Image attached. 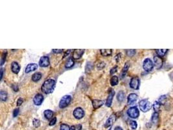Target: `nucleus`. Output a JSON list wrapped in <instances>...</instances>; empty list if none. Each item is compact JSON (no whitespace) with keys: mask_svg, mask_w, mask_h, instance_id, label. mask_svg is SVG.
<instances>
[{"mask_svg":"<svg viewBox=\"0 0 173 130\" xmlns=\"http://www.w3.org/2000/svg\"><path fill=\"white\" fill-rule=\"evenodd\" d=\"M117 99L119 101L122 102L125 99V94L123 91H119L117 95Z\"/></svg>","mask_w":173,"mask_h":130,"instance_id":"22","label":"nucleus"},{"mask_svg":"<svg viewBox=\"0 0 173 130\" xmlns=\"http://www.w3.org/2000/svg\"><path fill=\"white\" fill-rule=\"evenodd\" d=\"M109 130H112V128H111V127H110V129H109Z\"/></svg>","mask_w":173,"mask_h":130,"instance_id":"47","label":"nucleus"},{"mask_svg":"<svg viewBox=\"0 0 173 130\" xmlns=\"http://www.w3.org/2000/svg\"><path fill=\"white\" fill-rule=\"evenodd\" d=\"M154 64H155L156 67L157 69H160L162 67L163 61L162 59H161V58L159 57L158 55L155 56V57H154Z\"/></svg>","mask_w":173,"mask_h":130,"instance_id":"13","label":"nucleus"},{"mask_svg":"<svg viewBox=\"0 0 173 130\" xmlns=\"http://www.w3.org/2000/svg\"><path fill=\"white\" fill-rule=\"evenodd\" d=\"M74 65V61L73 57H70L67 60V61L65 63V67L66 68H70L72 66H73Z\"/></svg>","mask_w":173,"mask_h":130,"instance_id":"19","label":"nucleus"},{"mask_svg":"<svg viewBox=\"0 0 173 130\" xmlns=\"http://www.w3.org/2000/svg\"><path fill=\"white\" fill-rule=\"evenodd\" d=\"M55 84L56 81L54 80H52V79L47 80L46 81L43 82V85H42V91L46 94H51L54 90Z\"/></svg>","mask_w":173,"mask_h":130,"instance_id":"1","label":"nucleus"},{"mask_svg":"<svg viewBox=\"0 0 173 130\" xmlns=\"http://www.w3.org/2000/svg\"><path fill=\"white\" fill-rule=\"evenodd\" d=\"M154 64L153 63V62L152 61L151 59H145V61H143V69H144L145 71L147 72H150L151 70H152L153 68H154Z\"/></svg>","mask_w":173,"mask_h":130,"instance_id":"5","label":"nucleus"},{"mask_svg":"<svg viewBox=\"0 0 173 130\" xmlns=\"http://www.w3.org/2000/svg\"><path fill=\"white\" fill-rule=\"evenodd\" d=\"M115 95V91L113 89H110L109 92V94H108L107 99H106V105L107 107H110L112 105V100H113V98Z\"/></svg>","mask_w":173,"mask_h":130,"instance_id":"10","label":"nucleus"},{"mask_svg":"<svg viewBox=\"0 0 173 130\" xmlns=\"http://www.w3.org/2000/svg\"><path fill=\"white\" fill-rule=\"evenodd\" d=\"M151 121L153 124H156L157 122V121H158V113H157L155 112L153 113L151 118Z\"/></svg>","mask_w":173,"mask_h":130,"instance_id":"27","label":"nucleus"},{"mask_svg":"<svg viewBox=\"0 0 173 130\" xmlns=\"http://www.w3.org/2000/svg\"><path fill=\"white\" fill-rule=\"evenodd\" d=\"M43 114H44V117H46V118H47V119L48 120L52 118V117H53V112L50 109L46 110V111H44V113H43Z\"/></svg>","mask_w":173,"mask_h":130,"instance_id":"23","label":"nucleus"},{"mask_svg":"<svg viewBox=\"0 0 173 130\" xmlns=\"http://www.w3.org/2000/svg\"><path fill=\"white\" fill-rule=\"evenodd\" d=\"M70 52H71V50H70V49H69V50L66 51V53H64V57H66V56H67V55H68L70 54Z\"/></svg>","mask_w":173,"mask_h":130,"instance_id":"44","label":"nucleus"},{"mask_svg":"<svg viewBox=\"0 0 173 130\" xmlns=\"http://www.w3.org/2000/svg\"><path fill=\"white\" fill-rule=\"evenodd\" d=\"M129 66H130V63H129V62H126V63L125 64V66H124L123 69H122L121 73L120 74L121 79H123V77L126 76V72H127L129 68Z\"/></svg>","mask_w":173,"mask_h":130,"instance_id":"17","label":"nucleus"},{"mask_svg":"<svg viewBox=\"0 0 173 130\" xmlns=\"http://www.w3.org/2000/svg\"><path fill=\"white\" fill-rule=\"evenodd\" d=\"M33 124L35 128H38V127L40 126V121L38 119H37V118H34L33 121Z\"/></svg>","mask_w":173,"mask_h":130,"instance_id":"33","label":"nucleus"},{"mask_svg":"<svg viewBox=\"0 0 173 130\" xmlns=\"http://www.w3.org/2000/svg\"><path fill=\"white\" fill-rule=\"evenodd\" d=\"M70 129H71V128H70L67 124H62L61 125H60V130H70Z\"/></svg>","mask_w":173,"mask_h":130,"instance_id":"32","label":"nucleus"},{"mask_svg":"<svg viewBox=\"0 0 173 130\" xmlns=\"http://www.w3.org/2000/svg\"><path fill=\"white\" fill-rule=\"evenodd\" d=\"M167 49H157L156 52L157 54L158 55L159 57H161V56H164V55L165 54V53L167 52Z\"/></svg>","mask_w":173,"mask_h":130,"instance_id":"29","label":"nucleus"},{"mask_svg":"<svg viewBox=\"0 0 173 130\" xmlns=\"http://www.w3.org/2000/svg\"><path fill=\"white\" fill-rule=\"evenodd\" d=\"M105 65H106V64L104 62H99L97 65V68L98 70H102V69H103L105 67Z\"/></svg>","mask_w":173,"mask_h":130,"instance_id":"35","label":"nucleus"},{"mask_svg":"<svg viewBox=\"0 0 173 130\" xmlns=\"http://www.w3.org/2000/svg\"><path fill=\"white\" fill-rule=\"evenodd\" d=\"M3 76V69L1 68V80H2Z\"/></svg>","mask_w":173,"mask_h":130,"instance_id":"45","label":"nucleus"},{"mask_svg":"<svg viewBox=\"0 0 173 130\" xmlns=\"http://www.w3.org/2000/svg\"><path fill=\"white\" fill-rule=\"evenodd\" d=\"M56 122H57V118L54 117L53 118H52V120L50 122V126H54L55 124H56Z\"/></svg>","mask_w":173,"mask_h":130,"instance_id":"39","label":"nucleus"},{"mask_svg":"<svg viewBox=\"0 0 173 130\" xmlns=\"http://www.w3.org/2000/svg\"><path fill=\"white\" fill-rule=\"evenodd\" d=\"M115 120H116V116H115V114H112V115L108 118L107 120L106 121V122H105V126H104L105 128H110L112 124H113V122L115 121Z\"/></svg>","mask_w":173,"mask_h":130,"instance_id":"9","label":"nucleus"},{"mask_svg":"<svg viewBox=\"0 0 173 130\" xmlns=\"http://www.w3.org/2000/svg\"><path fill=\"white\" fill-rule=\"evenodd\" d=\"M12 89H13V90H14L15 92H18V86H17V85H12Z\"/></svg>","mask_w":173,"mask_h":130,"instance_id":"43","label":"nucleus"},{"mask_svg":"<svg viewBox=\"0 0 173 130\" xmlns=\"http://www.w3.org/2000/svg\"><path fill=\"white\" fill-rule=\"evenodd\" d=\"M93 68V64L92 63H91V62H88V63H87L85 67L86 73H88L90 72L91 70H92Z\"/></svg>","mask_w":173,"mask_h":130,"instance_id":"25","label":"nucleus"},{"mask_svg":"<svg viewBox=\"0 0 173 130\" xmlns=\"http://www.w3.org/2000/svg\"><path fill=\"white\" fill-rule=\"evenodd\" d=\"M23 98H18V100H17V106H20L22 104H23Z\"/></svg>","mask_w":173,"mask_h":130,"instance_id":"40","label":"nucleus"},{"mask_svg":"<svg viewBox=\"0 0 173 130\" xmlns=\"http://www.w3.org/2000/svg\"><path fill=\"white\" fill-rule=\"evenodd\" d=\"M50 64V59L47 56H43L40 58V61H39V65L41 67H47Z\"/></svg>","mask_w":173,"mask_h":130,"instance_id":"8","label":"nucleus"},{"mask_svg":"<svg viewBox=\"0 0 173 130\" xmlns=\"http://www.w3.org/2000/svg\"><path fill=\"white\" fill-rule=\"evenodd\" d=\"M81 129H82V125L81 124L73 125L71 127V130H81Z\"/></svg>","mask_w":173,"mask_h":130,"instance_id":"34","label":"nucleus"},{"mask_svg":"<svg viewBox=\"0 0 173 130\" xmlns=\"http://www.w3.org/2000/svg\"><path fill=\"white\" fill-rule=\"evenodd\" d=\"M100 52H101V55H102L106 57V56H110V55H112V50L111 49H101V50H100Z\"/></svg>","mask_w":173,"mask_h":130,"instance_id":"21","label":"nucleus"},{"mask_svg":"<svg viewBox=\"0 0 173 130\" xmlns=\"http://www.w3.org/2000/svg\"><path fill=\"white\" fill-rule=\"evenodd\" d=\"M130 127H131V128L132 129H136V128H137V122H136V121L134 120H131L130 122Z\"/></svg>","mask_w":173,"mask_h":130,"instance_id":"36","label":"nucleus"},{"mask_svg":"<svg viewBox=\"0 0 173 130\" xmlns=\"http://www.w3.org/2000/svg\"><path fill=\"white\" fill-rule=\"evenodd\" d=\"M136 50L135 49H127L126 51V55L128 57H133L135 54H136Z\"/></svg>","mask_w":173,"mask_h":130,"instance_id":"31","label":"nucleus"},{"mask_svg":"<svg viewBox=\"0 0 173 130\" xmlns=\"http://www.w3.org/2000/svg\"><path fill=\"white\" fill-rule=\"evenodd\" d=\"M104 104L103 100H93L92 101V105L94 109H97L101 107Z\"/></svg>","mask_w":173,"mask_h":130,"instance_id":"18","label":"nucleus"},{"mask_svg":"<svg viewBox=\"0 0 173 130\" xmlns=\"http://www.w3.org/2000/svg\"><path fill=\"white\" fill-rule=\"evenodd\" d=\"M119 83V78L117 76H112V78L110 79V84L112 86H115L118 84Z\"/></svg>","mask_w":173,"mask_h":130,"instance_id":"24","label":"nucleus"},{"mask_svg":"<svg viewBox=\"0 0 173 130\" xmlns=\"http://www.w3.org/2000/svg\"><path fill=\"white\" fill-rule=\"evenodd\" d=\"M121 55H122L121 53H118L116 56H115V57H114V59L115 60V61L119 62V61H120L121 57Z\"/></svg>","mask_w":173,"mask_h":130,"instance_id":"38","label":"nucleus"},{"mask_svg":"<svg viewBox=\"0 0 173 130\" xmlns=\"http://www.w3.org/2000/svg\"><path fill=\"white\" fill-rule=\"evenodd\" d=\"M37 68H38L37 64H35V63H31V64H29L26 66L25 72V73H28L34 71V70H36Z\"/></svg>","mask_w":173,"mask_h":130,"instance_id":"15","label":"nucleus"},{"mask_svg":"<svg viewBox=\"0 0 173 130\" xmlns=\"http://www.w3.org/2000/svg\"><path fill=\"white\" fill-rule=\"evenodd\" d=\"M71 101V96L70 95H65L62 98L59 102V107L60 109L65 108L69 104H70Z\"/></svg>","mask_w":173,"mask_h":130,"instance_id":"3","label":"nucleus"},{"mask_svg":"<svg viewBox=\"0 0 173 130\" xmlns=\"http://www.w3.org/2000/svg\"><path fill=\"white\" fill-rule=\"evenodd\" d=\"M139 106H140L141 111L145 113L149 111V110L151 109L152 104H150V101H149L148 100H146V99H144V100H141L140 101V103H139Z\"/></svg>","mask_w":173,"mask_h":130,"instance_id":"2","label":"nucleus"},{"mask_svg":"<svg viewBox=\"0 0 173 130\" xmlns=\"http://www.w3.org/2000/svg\"><path fill=\"white\" fill-rule=\"evenodd\" d=\"M84 52V49H75L73 52V59H79L82 57L83 53Z\"/></svg>","mask_w":173,"mask_h":130,"instance_id":"12","label":"nucleus"},{"mask_svg":"<svg viewBox=\"0 0 173 130\" xmlns=\"http://www.w3.org/2000/svg\"><path fill=\"white\" fill-rule=\"evenodd\" d=\"M43 101V96L41 94H37L33 99V102L34 105H40Z\"/></svg>","mask_w":173,"mask_h":130,"instance_id":"11","label":"nucleus"},{"mask_svg":"<svg viewBox=\"0 0 173 130\" xmlns=\"http://www.w3.org/2000/svg\"><path fill=\"white\" fill-rule=\"evenodd\" d=\"M42 75L41 73L36 72L34 73L33 76H32V80L34 82L38 81L39 80H40V79L42 78Z\"/></svg>","mask_w":173,"mask_h":130,"instance_id":"20","label":"nucleus"},{"mask_svg":"<svg viewBox=\"0 0 173 130\" xmlns=\"http://www.w3.org/2000/svg\"><path fill=\"white\" fill-rule=\"evenodd\" d=\"M19 108L15 109L14 110V111H13V117H16L17 116H18V114H19Z\"/></svg>","mask_w":173,"mask_h":130,"instance_id":"41","label":"nucleus"},{"mask_svg":"<svg viewBox=\"0 0 173 130\" xmlns=\"http://www.w3.org/2000/svg\"><path fill=\"white\" fill-rule=\"evenodd\" d=\"M127 114L132 118H137L140 115V112L137 107H131L127 110Z\"/></svg>","mask_w":173,"mask_h":130,"instance_id":"4","label":"nucleus"},{"mask_svg":"<svg viewBox=\"0 0 173 130\" xmlns=\"http://www.w3.org/2000/svg\"><path fill=\"white\" fill-rule=\"evenodd\" d=\"M73 116L76 119H81L84 116V111L81 107H77L73 111Z\"/></svg>","mask_w":173,"mask_h":130,"instance_id":"7","label":"nucleus"},{"mask_svg":"<svg viewBox=\"0 0 173 130\" xmlns=\"http://www.w3.org/2000/svg\"><path fill=\"white\" fill-rule=\"evenodd\" d=\"M6 57H7V51H5V52L2 53V55H1V66H3L4 63H5V61H6Z\"/></svg>","mask_w":173,"mask_h":130,"instance_id":"30","label":"nucleus"},{"mask_svg":"<svg viewBox=\"0 0 173 130\" xmlns=\"http://www.w3.org/2000/svg\"><path fill=\"white\" fill-rule=\"evenodd\" d=\"M160 105H161V104H160L158 101H156L154 103V104H153V108H154L155 112L157 113L159 111H160Z\"/></svg>","mask_w":173,"mask_h":130,"instance_id":"28","label":"nucleus"},{"mask_svg":"<svg viewBox=\"0 0 173 130\" xmlns=\"http://www.w3.org/2000/svg\"><path fill=\"white\" fill-rule=\"evenodd\" d=\"M114 130H123V129H122V128H121V127L117 126V127H115V128Z\"/></svg>","mask_w":173,"mask_h":130,"instance_id":"46","label":"nucleus"},{"mask_svg":"<svg viewBox=\"0 0 173 130\" xmlns=\"http://www.w3.org/2000/svg\"><path fill=\"white\" fill-rule=\"evenodd\" d=\"M137 99V95L135 93H131L128 95L127 98L128 101V105H131V104H134V102H136V101Z\"/></svg>","mask_w":173,"mask_h":130,"instance_id":"14","label":"nucleus"},{"mask_svg":"<svg viewBox=\"0 0 173 130\" xmlns=\"http://www.w3.org/2000/svg\"><path fill=\"white\" fill-rule=\"evenodd\" d=\"M117 66H115L111 69L110 72V75H113L114 74L115 72H117Z\"/></svg>","mask_w":173,"mask_h":130,"instance_id":"37","label":"nucleus"},{"mask_svg":"<svg viewBox=\"0 0 173 130\" xmlns=\"http://www.w3.org/2000/svg\"><path fill=\"white\" fill-rule=\"evenodd\" d=\"M140 80L138 77H135L131 79L130 82V87L135 90H137L140 88Z\"/></svg>","mask_w":173,"mask_h":130,"instance_id":"6","label":"nucleus"},{"mask_svg":"<svg viewBox=\"0 0 173 130\" xmlns=\"http://www.w3.org/2000/svg\"><path fill=\"white\" fill-rule=\"evenodd\" d=\"M53 52L55 53H61L63 52V49H53Z\"/></svg>","mask_w":173,"mask_h":130,"instance_id":"42","label":"nucleus"},{"mask_svg":"<svg viewBox=\"0 0 173 130\" xmlns=\"http://www.w3.org/2000/svg\"><path fill=\"white\" fill-rule=\"evenodd\" d=\"M11 70H12V72L14 73H18L20 70V66L18 64L17 62H12L11 64Z\"/></svg>","mask_w":173,"mask_h":130,"instance_id":"16","label":"nucleus"},{"mask_svg":"<svg viewBox=\"0 0 173 130\" xmlns=\"http://www.w3.org/2000/svg\"><path fill=\"white\" fill-rule=\"evenodd\" d=\"M0 99L2 101H5L7 99V94L4 90H1L0 92Z\"/></svg>","mask_w":173,"mask_h":130,"instance_id":"26","label":"nucleus"}]
</instances>
